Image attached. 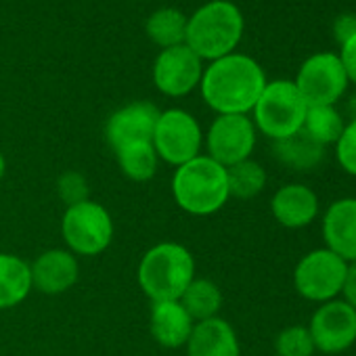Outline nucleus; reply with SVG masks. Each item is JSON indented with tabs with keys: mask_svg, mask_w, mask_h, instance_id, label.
Wrapping results in <instances>:
<instances>
[{
	"mask_svg": "<svg viewBox=\"0 0 356 356\" xmlns=\"http://www.w3.org/2000/svg\"><path fill=\"white\" fill-rule=\"evenodd\" d=\"M308 105L296 88L293 80L266 82L258 103L254 105L252 122L258 132L268 136L273 143L287 138L302 130Z\"/></svg>",
	"mask_w": 356,
	"mask_h": 356,
	"instance_id": "5",
	"label": "nucleus"
},
{
	"mask_svg": "<svg viewBox=\"0 0 356 356\" xmlns=\"http://www.w3.org/2000/svg\"><path fill=\"white\" fill-rule=\"evenodd\" d=\"M229 195L237 200H254L266 187V170L252 157L227 168Z\"/></svg>",
	"mask_w": 356,
	"mask_h": 356,
	"instance_id": "24",
	"label": "nucleus"
},
{
	"mask_svg": "<svg viewBox=\"0 0 356 356\" xmlns=\"http://www.w3.org/2000/svg\"><path fill=\"white\" fill-rule=\"evenodd\" d=\"M245 32L241 9L231 0H210L187 19L185 44L202 59L216 61L235 53Z\"/></svg>",
	"mask_w": 356,
	"mask_h": 356,
	"instance_id": "3",
	"label": "nucleus"
},
{
	"mask_svg": "<svg viewBox=\"0 0 356 356\" xmlns=\"http://www.w3.org/2000/svg\"><path fill=\"white\" fill-rule=\"evenodd\" d=\"M335 159L339 168L356 178V118L350 120L335 143Z\"/></svg>",
	"mask_w": 356,
	"mask_h": 356,
	"instance_id": "28",
	"label": "nucleus"
},
{
	"mask_svg": "<svg viewBox=\"0 0 356 356\" xmlns=\"http://www.w3.org/2000/svg\"><path fill=\"white\" fill-rule=\"evenodd\" d=\"M266 82V74L254 57L231 53L204 67L200 90L206 105L218 115H250Z\"/></svg>",
	"mask_w": 356,
	"mask_h": 356,
	"instance_id": "1",
	"label": "nucleus"
},
{
	"mask_svg": "<svg viewBox=\"0 0 356 356\" xmlns=\"http://www.w3.org/2000/svg\"><path fill=\"white\" fill-rule=\"evenodd\" d=\"M273 151H275V157L283 165L298 170V172L314 170L325 157V147L318 145L316 140H312L304 130H300L287 138L275 140Z\"/></svg>",
	"mask_w": 356,
	"mask_h": 356,
	"instance_id": "20",
	"label": "nucleus"
},
{
	"mask_svg": "<svg viewBox=\"0 0 356 356\" xmlns=\"http://www.w3.org/2000/svg\"><path fill=\"white\" fill-rule=\"evenodd\" d=\"M187 15L178 9L163 7L157 9L155 13L149 15L145 24L147 38L157 44L161 51L172 49V47H181L187 40Z\"/></svg>",
	"mask_w": 356,
	"mask_h": 356,
	"instance_id": "21",
	"label": "nucleus"
},
{
	"mask_svg": "<svg viewBox=\"0 0 356 356\" xmlns=\"http://www.w3.org/2000/svg\"><path fill=\"white\" fill-rule=\"evenodd\" d=\"M204 76V61L187 47L163 49L153 61L155 88L172 99H181L200 88Z\"/></svg>",
	"mask_w": 356,
	"mask_h": 356,
	"instance_id": "12",
	"label": "nucleus"
},
{
	"mask_svg": "<svg viewBox=\"0 0 356 356\" xmlns=\"http://www.w3.org/2000/svg\"><path fill=\"white\" fill-rule=\"evenodd\" d=\"M308 331L316 352L327 356L341 354L356 341V310L339 298L318 304L310 316Z\"/></svg>",
	"mask_w": 356,
	"mask_h": 356,
	"instance_id": "11",
	"label": "nucleus"
},
{
	"mask_svg": "<svg viewBox=\"0 0 356 356\" xmlns=\"http://www.w3.org/2000/svg\"><path fill=\"white\" fill-rule=\"evenodd\" d=\"M153 147L159 161L178 168L202 155L204 130L189 111L165 109L159 111L153 130Z\"/></svg>",
	"mask_w": 356,
	"mask_h": 356,
	"instance_id": "7",
	"label": "nucleus"
},
{
	"mask_svg": "<svg viewBox=\"0 0 356 356\" xmlns=\"http://www.w3.org/2000/svg\"><path fill=\"white\" fill-rule=\"evenodd\" d=\"M348 262L327 248H318L300 258L293 270L296 291L314 304H325L341 293Z\"/></svg>",
	"mask_w": 356,
	"mask_h": 356,
	"instance_id": "8",
	"label": "nucleus"
},
{
	"mask_svg": "<svg viewBox=\"0 0 356 356\" xmlns=\"http://www.w3.org/2000/svg\"><path fill=\"white\" fill-rule=\"evenodd\" d=\"M183 304V308L189 312V316L200 323L218 316L222 308V291L212 279H193L185 293L178 300Z\"/></svg>",
	"mask_w": 356,
	"mask_h": 356,
	"instance_id": "23",
	"label": "nucleus"
},
{
	"mask_svg": "<svg viewBox=\"0 0 356 356\" xmlns=\"http://www.w3.org/2000/svg\"><path fill=\"white\" fill-rule=\"evenodd\" d=\"M57 193H59L61 202L70 208V206H76V204H82L88 200V183L80 172L70 170L59 176Z\"/></svg>",
	"mask_w": 356,
	"mask_h": 356,
	"instance_id": "27",
	"label": "nucleus"
},
{
	"mask_svg": "<svg viewBox=\"0 0 356 356\" xmlns=\"http://www.w3.org/2000/svg\"><path fill=\"white\" fill-rule=\"evenodd\" d=\"M321 356H327V354H321Z\"/></svg>",
	"mask_w": 356,
	"mask_h": 356,
	"instance_id": "33",
	"label": "nucleus"
},
{
	"mask_svg": "<svg viewBox=\"0 0 356 356\" xmlns=\"http://www.w3.org/2000/svg\"><path fill=\"white\" fill-rule=\"evenodd\" d=\"M277 356H312L316 352L312 335L304 325H291L275 337Z\"/></svg>",
	"mask_w": 356,
	"mask_h": 356,
	"instance_id": "26",
	"label": "nucleus"
},
{
	"mask_svg": "<svg viewBox=\"0 0 356 356\" xmlns=\"http://www.w3.org/2000/svg\"><path fill=\"white\" fill-rule=\"evenodd\" d=\"M185 348L187 356H241L233 325L220 316L195 323Z\"/></svg>",
	"mask_w": 356,
	"mask_h": 356,
	"instance_id": "18",
	"label": "nucleus"
},
{
	"mask_svg": "<svg viewBox=\"0 0 356 356\" xmlns=\"http://www.w3.org/2000/svg\"><path fill=\"white\" fill-rule=\"evenodd\" d=\"M333 36L337 40V44L341 47L343 42H348L350 38L356 36V15L354 13H343L333 22Z\"/></svg>",
	"mask_w": 356,
	"mask_h": 356,
	"instance_id": "30",
	"label": "nucleus"
},
{
	"mask_svg": "<svg viewBox=\"0 0 356 356\" xmlns=\"http://www.w3.org/2000/svg\"><path fill=\"white\" fill-rule=\"evenodd\" d=\"M256 136L258 130L250 115H216L204 136L208 149L206 155L220 165L231 168L252 157Z\"/></svg>",
	"mask_w": 356,
	"mask_h": 356,
	"instance_id": "10",
	"label": "nucleus"
},
{
	"mask_svg": "<svg viewBox=\"0 0 356 356\" xmlns=\"http://www.w3.org/2000/svg\"><path fill=\"white\" fill-rule=\"evenodd\" d=\"M341 300L346 304H350L356 310V262H350L346 268V277H343V285H341Z\"/></svg>",
	"mask_w": 356,
	"mask_h": 356,
	"instance_id": "31",
	"label": "nucleus"
},
{
	"mask_svg": "<svg viewBox=\"0 0 356 356\" xmlns=\"http://www.w3.org/2000/svg\"><path fill=\"white\" fill-rule=\"evenodd\" d=\"M172 195L176 206L191 216H212L227 206V168L208 155L178 165L172 176Z\"/></svg>",
	"mask_w": 356,
	"mask_h": 356,
	"instance_id": "2",
	"label": "nucleus"
},
{
	"mask_svg": "<svg viewBox=\"0 0 356 356\" xmlns=\"http://www.w3.org/2000/svg\"><path fill=\"white\" fill-rule=\"evenodd\" d=\"M32 287L47 296H59L70 291L80 277L78 258L70 250H47L32 264Z\"/></svg>",
	"mask_w": 356,
	"mask_h": 356,
	"instance_id": "14",
	"label": "nucleus"
},
{
	"mask_svg": "<svg viewBox=\"0 0 356 356\" xmlns=\"http://www.w3.org/2000/svg\"><path fill=\"white\" fill-rule=\"evenodd\" d=\"M113 153H115V159H118V165H120L122 174L128 178V181L147 183L157 172L159 157L155 153L153 140L130 143V145H124V147L115 149Z\"/></svg>",
	"mask_w": 356,
	"mask_h": 356,
	"instance_id": "22",
	"label": "nucleus"
},
{
	"mask_svg": "<svg viewBox=\"0 0 356 356\" xmlns=\"http://www.w3.org/2000/svg\"><path fill=\"white\" fill-rule=\"evenodd\" d=\"M5 174H7V159H5L3 153H0V183H3Z\"/></svg>",
	"mask_w": 356,
	"mask_h": 356,
	"instance_id": "32",
	"label": "nucleus"
},
{
	"mask_svg": "<svg viewBox=\"0 0 356 356\" xmlns=\"http://www.w3.org/2000/svg\"><path fill=\"white\" fill-rule=\"evenodd\" d=\"M318 195L300 183L283 185L270 200L273 218L285 229H304L318 216Z\"/></svg>",
	"mask_w": 356,
	"mask_h": 356,
	"instance_id": "16",
	"label": "nucleus"
},
{
	"mask_svg": "<svg viewBox=\"0 0 356 356\" xmlns=\"http://www.w3.org/2000/svg\"><path fill=\"white\" fill-rule=\"evenodd\" d=\"M159 118V109L149 101H134L118 111L105 124V136L109 147L115 151L130 143L153 140V130Z\"/></svg>",
	"mask_w": 356,
	"mask_h": 356,
	"instance_id": "13",
	"label": "nucleus"
},
{
	"mask_svg": "<svg viewBox=\"0 0 356 356\" xmlns=\"http://www.w3.org/2000/svg\"><path fill=\"white\" fill-rule=\"evenodd\" d=\"M325 248L343 262H356V197L335 200L323 214L321 225Z\"/></svg>",
	"mask_w": 356,
	"mask_h": 356,
	"instance_id": "15",
	"label": "nucleus"
},
{
	"mask_svg": "<svg viewBox=\"0 0 356 356\" xmlns=\"http://www.w3.org/2000/svg\"><path fill=\"white\" fill-rule=\"evenodd\" d=\"M61 235L74 256H99L113 239L111 214L92 200L70 206L61 218Z\"/></svg>",
	"mask_w": 356,
	"mask_h": 356,
	"instance_id": "6",
	"label": "nucleus"
},
{
	"mask_svg": "<svg viewBox=\"0 0 356 356\" xmlns=\"http://www.w3.org/2000/svg\"><path fill=\"white\" fill-rule=\"evenodd\" d=\"M293 84L308 107H321L335 105L350 82L337 53H314L300 65Z\"/></svg>",
	"mask_w": 356,
	"mask_h": 356,
	"instance_id": "9",
	"label": "nucleus"
},
{
	"mask_svg": "<svg viewBox=\"0 0 356 356\" xmlns=\"http://www.w3.org/2000/svg\"><path fill=\"white\" fill-rule=\"evenodd\" d=\"M193 327H195V321L189 316V312L178 300L151 302L149 329H151L153 339L159 346L170 348V350L187 346Z\"/></svg>",
	"mask_w": 356,
	"mask_h": 356,
	"instance_id": "17",
	"label": "nucleus"
},
{
	"mask_svg": "<svg viewBox=\"0 0 356 356\" xmlns=\"http://www.w3.org/2000/svg\"><path fill=\"white\" fill-rule=\"evenodd\" d=\"M138 285L151 302L181 300L195 279L193 254L174 241H161L145 252L136 270Z\"/></svg>",
	"mask_w": 356,
	"mask_h": 356,
	"instance_id": "4",
	"label": "nucleus"
},
{
	"mask_svg": "<svg viewBox=\"0 0 356 356\" xmlns=\"http://www.w3.org/2000/svg\"><path fill=\"white\" fill-rule=\"evenodd\" d=\"M339 61H341V67L346 72V78L350 84H356V36L350 38L348 42H343L339 47V53H337Z\"/></svg>",
	"mask_w": 356,
	"mask_h": 356,
	"instance_id": "29",
	"label": "nucleus"
},
{
	"mask_svg": "<svg viewBox=\"0 0 356 356\" xmlns=\"http://www.w3.org/2000/svg\"><path fill=\"white\" fill-rule=\"evenodd\" d=\"M30 264L13 254H0V310L19 306L32 291Z\"/></svg>",
	"mask_w": 356,
	"mask_h": 356,
	"instance_id": "19",
	"label": "nucleus"
},
{
	"mask_svg": "<svg viewBox=\"0 0 356 356\" xmlns=\"http://www.w3.org/2000/svg\"><path fill=\"white\" fill-rule=\"evenodd\" d=\"M343 128H346V122H343L341 113L335 109V105L308 107L306 120L302 126V130L323 147L335 145L337 138L341 136Z\"/></svg>",
	"mask_w": 356,
	"mask_h": 356,
	"instance_id": "25",
	"label": "nucleus"
}]
</instances>
